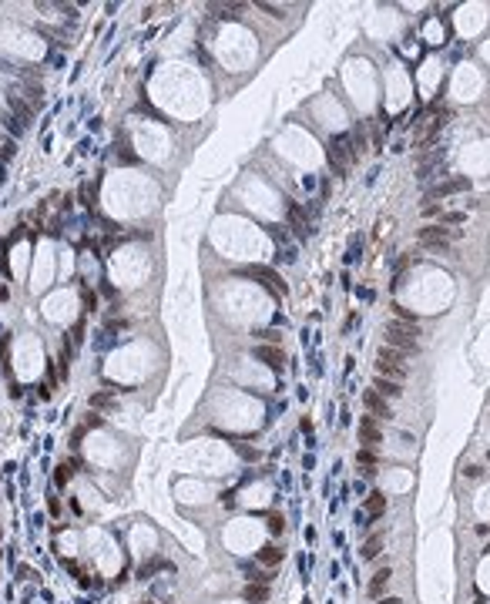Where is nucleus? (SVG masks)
Returning a JSON list of instances; mask_svg holds the SVG:
<instances>
[{
    "instance_id": "nucleus-1",
    "label": "nucleus",
    "mask_w": 490,
    "mask_h": 604,
    "mask_svg": "<svg viewBox=\"0 0 490 604\" xmlns=\"http://www.w3.org/2000/svg\"><path fill=\"white\" fill-rule=\"evenodd\" d=\"M420 329L417 323H403V319H390L386 323V346L400 349L403 356H417L420 353Z\"/></svg>"
},
{
    "instance_id": "nucleus-2",
    "label": "nucleus",
    "mask_w": 490,
    "mask_h": 604,
    "mask_svg": "<svg viewBox=\"0 0 490 604\" xmlns=\"http://www.w3.org/2000/svg\"><path fill=\"white\" fill-rule=\"evenodd\" d=\"M417 238H420L424 249L437 252V256H446V252H450V232H446L444 225H424V229L417 232Z\"/></svg>"
},
{
    "instance_id": "nucleus-3",
    "label": "nucleus",
    "mask_w": 490,
    "mask_h": 604,
    "mask_svg": "<svg viewBox=\"0 0 490 604\" xmlns=\"http://www.w3.org/2000/svg\"><path fill=\"white\" fill-rule=\"evenodd\" d=\"M363 403H366V410H370V416H379V420H393V407L379 396L376 389H366L363 393Z\"/></svg>"
},
{
    "instance_id": "nucleus-4",
    "label": "nucleus",
    "mask_w": 490,
    "mask_h": 604,
    "mask_svg": "<svg viewBox=\"0 0 490 604\" xmlns=\"http://www.w3.org/2000/svg\"><path fill=\"white\" fill-rule=\"evenodd\" d=\"M470 185H473V181H470V178H446V181H440V185H437V188H433V192H430V198H433V202H437V198H444V195L470 192ZM430 198H426V202H430Z\"/></svg>"
},
{
    "instance_id": "nucleus-5",
    "label": "nucleus",
    "mask_w": 490,
    "mask_h": 604,
    "mask_svg": "<svg viewBox=\"0 0 490 604\" xmlns=\"http://www.w3.org/2000/svg\"><path fill=\"white\" fill-rule=\"evenodd\" d=\"M359 440H363L366 447H376L379 440H383V430H379L376 416H363V420H359Z\"/></svg>"
},
{
    "instance_id": "nucleus-6",
    "label": "nucleus",
    "mask_w": 490,
    "mask_h": 604,
    "mask_svg": "<svg viewBox=\"0 0 490 604\" xmlns=\"http://www.w3.org/2000/svg\"><path fill=\"white\" fill-rule=\"evenodd\" d=\"M373 389H376L383 400H397V396H403V387H400V383H397V380H383V376H376Z\"/></svg>"
},
{
    "instance_id": "nucleus-7",
    "label": "nucleus",
    "mask_w": 490,
    "mask_h": 604,
    "mask_svg": "<svg viewBox=\"0 0 490 604\" xmlns=\"http://www.w3.org/2000/svg\"><path fill=\"white\" fill-rule=\"evenodd\" d=\"M376 369H379V376H383V380H406V373H410L406 366H397V363H383V359H376Z\"/></svg>"
},
{
    "instance_id": "nucleus-8",
    "label": "nucleus",
    "mask_w": 490,
    "mask_h": 604,
    "mask_svg": "<svg viewBox=\"0 0 490 604\" xmlns=\"http://www.w3.org/2000/svg\"><path fill=\"white\" fill-rule=\"evenodd\" d=\"M255 356H259L262 363H269L272 369H279V366H282V349H275V346H272V349L259 346V349H255Z\"/></svg>"
},
{
    "instance_id": "nucleus-9",
    "label": "nucleus",
    "mask_w": 490,
    "mask_h": 604,
    "mask_svg": "<svg viewBox=\"0 0 490 604\" xmlns=\"http://www.w3.org/2000/svg\"><path fill=\"white\" fill-rule=\"evenodd\" d=\"M252 272H255V276H259V279L266 282V285H272V289H275V292H279V296H286V282L279 279V276H275V272H269V269H252Z\"/></svg>"
},
{
    "instance_id": "nucleus-10",
    "label": "nucleus",
    "mask_w": 490,
    "mask_h": 604,
    "mask_svg": "<svg viewBox=\"0 0 490 604\" xmlns=\"http://www.w3.org/2000/svg\"><path fill=\"white\" fill-rule=\"evenodd\" d=\"M255 558H259V564H272V567H275V564L282 561V547H275V544H272V547H262Z\"/></svg>"
},
{
    "instance_id": "nucleus-11",
    "label": "nucleus",
    "mask_w": 490,
    "mask_h": 604,
    "mask_svg": "<svg viewBox=\"0 0 490 604\" xmlns=\"http://www.w3.org/2000/svg\"><path fill=\"white\" fill-rule=\"evenodd\" d=\"M242 594L248 598V601H266V598H269V584H248Z\"/></svg>"
},
{
    "instance_id": "nucleus-12",
    "label": "nucleus",
    "mask_w": 490,
    "mask_h": 604,
    "mask_svg": "<svg viewBox=\"0 0 490 604\" xmlns=\"http://www.w3.org/2000/svg\"><path fill=\"white\" fill-rule=\"evenodd\" d=\"M390 578H393V571H390V567H383V571H379L376 578H373V584H370V594H373V598H376L379 591H383V587H386V584H390Z\"/></svg>"
},
{
    "instance_id": "nucleus-13",
    "label": "nucleus",
    "mask_w": 490,
    "mask_h": 604,
    "mask_svg": "<svg viewBox=\"0 0 490 604\" xmlns=\"http://www.w3.org/2000/svg\"><path fill=\"white\" fill-rule=\"evenodd\" d=\"M376 359H383V363H397V366H403V353L400 349H393V346H383L376 353Z\"/></svg>"
},
{
    "instance_id": "nucleus-14",
    "label": "nucleus",
    "mask_w": 490,
    "mask_h": 604,
    "mask_svg": "<svg viewBox=\"0 0 490 604\" xmlns=\"http://www.w3.org/2000/svg\"><path fill=\"white\" fill-rule=\"evenodd\" d=\"M366 510H370L373 517H379V514L386 510V497H383V494H373V497H370V504H366Z\"/></svg>"
},
{
    "instance_id": "nucleus-15",
    "label": "nucleus",
    "mask_w": 490,
    "mask_h": 604,
    "mask_svg": "<svg viewBox=\"0 0 490 604\" xmlns=\"http://www.w3.org/2000/svg\"><path fill=\"white\" fill-rule=\"evenodd\" d=\"M359 463H363V467H373V463H376L379 460V453L373 450V447H363V450H359V456H356Z\"/></svg>"
},
{
    "instance_id": "nucleus-16",
    "label": "nucleus",
    "mask_w": 490,
    "mask_h": 604,
    "mask_svg": "<svg viewBox=\"0 0 490 604\" xmlns=\"http://www.w3.org/2000/svg\"><path fill=\"white\" fill-rule=\"evenodd\" d=\"M379 547H383V538L366 540V547H363V558H376V554H379Z\"/></svg>"
},
{
    "instance_id": "nucleus-17",
    "label": "nucleus",
    "mask_w": 490,
    "mask_h": 604,
    "mask_svg": "<svg viewBox=\"0 0 490 604\" xmlns=\"http://www.w3.org/2000/svg\"><path fill=\"white\" fill-rule=\"evenodd\" d=\"M420 215H424V218H437V215H440V202H426L424 208H420Z\"/></svg>"
},
{
    "instance_id": "nucleus-18",
    "label": "nucleus",
    "mask_w": 490,
    "mask_h": 604,
    "mask_svg": "<svg viewBox=\"0 0 490 604\" xmlns=\"http://www.w3.org/2000/svg\"><path fill=\"white\" fill-rule=\"evenodd\" d=\"M464 212H446V215H440V222H444V225H460V222H464Z\"/></svg>"
},
{
    "instance_id": "nucleus-19",
    "label": "nucleus",
    "mask_w": 490,
    "mask_h": 604,
    "mask_svg": "<svg viewBox=\"0 0 490 604\" xmlns=\"http://www.w3.org/2000/svg\"><path fill=\"white\" fill-rule=\"evenodd\" d=\"M259 339H269V343H279L282 336H279V332H259Z\"/></svg>"
}]
</instances>
